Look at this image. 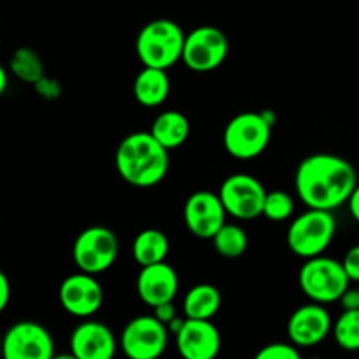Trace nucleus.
<instances>
[{"label": "nucleus", "instance_id": "obj_9", "mask_svg": "<svg viewBox=\"0 0 359 359\" xmlns=\"http://www.w3.org/2000/svg\"><path fill=\"white\" fill-rule=\"evenodd\" d=\"M228 49L230 44L223 30L202 25L186 35L181 60L193 72H210L223 65Z\"/></svg>", "mask_w": 359, "mask_h": 359}, {"label": "nucleus", "instance_id": "obj_3", "mask_svg": "<svg viewBox=\"0 0 359 359\" xmlns=\"http://www.w3.org/2000/svg\"><path fill=\"white\" fill-rule=\"evenodd\" d=\"M184 39L186 34L175 21L153 20L137 35V56L144 67L168 70L182 58Z\"/></svg>", "mask_w": 359, "mask_h": 359}, {"label": "nucleus", "instance_id": "obj_29", "mask_svg": "<svg viewBox=\"0 0 359 359\" xmlns=\"http://www.w3.org/2000/svg\"><path fill=\"white\" fill-rule=\"evenodd\" d=\"M11 300V284L7 279L6 273L0 270V312L6 311V307L9 305Z\"/></svg>", "mask_w": 359, "mask_h": 359}, {"label": "nucleus", "instance_id": "obj_7", "mask_svg": "<svg viewBox=\"0 0 359 359\" xmlns=\"http://www.w3.org/2000/svg\"><path fill=\"white\" fill-rule=\"evenodd\" d=\"M118 252L119 242L114 231L105 226H90L77 235L72 258L81 272L97 276L114 265Z\"/></svg>", "mask_w": 359, "mask_h": 359}, {"label": "nucleus", "instance_id": "obj_28", "mask_svg": "<svg viewBox=\"0 0 359 359\" xmlns=\"http://www.w3.org/2000/svg\"><path fill=\"white\" fill-rule=\"evenodd\" d=\"M153 312L161 323H165V325H168L172 319L177 318V316H175V307H174V304H172V302H168V304L158 305V307L153 309Z\"/></svg>", "mask_w": 359, "mask_h": 359}, {"label": "nucleus", "instance_id": "obj_2", "mask_svg": "<svg viewBox=\"0 0 359 359\" xmlns=\"http://www.w3.org/2000/svg\"><path fill=\"white\" fill-rule=\"evenodd\" d=\"M168 149L161 146L151 132L126 135L116 151V168L123 181L137 188H151L168 174Z\"/></svg>", "mask_w": 359, "mask_h": 359}, {"label": "nucleus", "instance_id": "obj_23", "mask_svg": "<svg viewBox=\"0 0 359 359\" xmlns=\"http://www.w3.org/2000/svg\"><path fill=\"white\" fill-rule=\"evenodd\" d=\"M332 332L340 349L349 353L359 351V309L344 311L333 325Z\"/></svg>", "mask_w": 359, "mask_h": 359}, {"label": "nucleus", "instance_id": "obj_5", "mask_svg": "<svg viewBox=\"0 0 359 359\" xmlns=\"http://www.w3.org/2000/svg\"><path fill=\"white\" fill-rule=\"evenodd\" d=\"M349 276L342 262L326 256L309 258L298 273V284L302 293L316 304H333L349 287Z\"/></svg>", "mask_w": 359, "mask_h": 359}, {"label": "nucleus", "instance_id": "obj_22", "mask_svg": "<svg viewBox=\"0 0 359 359\" xmlns=\"http://www.w3.org/2000/svg\"><path fill=\"white\" fill-rule=\"evenodd\" d=\"M212 242L217 255L224 258H238L244 255L249 245L248 233L241 226L230 223H224L219 228V231L212 237Z\"/></svg>", "mask_w": 359, "mask_h": 359}, {"label": "nucleus", "instance_id": "obj_16", "mask_svg": "<svg viewBox=\"0 0 359 359\" xmlns=\"http://www.w3.org/2000/svg\"><path fill=\"white\" fill-rule=\"evenodd\" d=\"M177 291V272L167 262L142 266L139 277H137V294L151 309L174 302Z\"/></svg>", "mask_w": 359, "mask_h": 359}, {"label": "nucleus", "instance_id": "obj_30", "mask_svg": "<svg viewBox=\"0 0 359 359\" xmlns=\"http://www.w3.org/2000/svg\"><path fill=\"white\" fill-rule=\"evenodd\" d=\"M340 304H342L344 311L359 309V290H349V287H347L346 293L340 297Z\"/></svg>", "mask_w": 359, "mask_h": 359}, {"label": "nucleus", "instance_id": "obj_1", "mask_svg": "<svg viewBox=\"0 0 359 359\" xmlns=\"http://www.w3.org/2000/svg\"><path fill=\"white\" fill-rule=\"evenodd\" d=\"M358 186L353 163L337 154H311L300 161L294 175L298 196L309 209L335 210L347 203Z\"/></svg>", "mask_w": 359, "mask_h": 359}, {"label": "nucleus", "instance_id": "obj_15", "mask_svg": "<svg viewBox=\"0 0 359 359\" xmlns=\"http://www.w3.org/2000/svg\"><path fill=\"white\" fill-rule=\"evenodd\" d=\"M332 330V316L323 304L316 302L297 309L287 321V337L297 347H316Z\"/></svg>", "mask_w": 359, "mask_h": 359}, {"label": "nucleus", "instance_id": "obj_21", "mask_svg": "<svg viewBox=\"0 0 359 359\" xmlns=\"http://www.w3.org/2000/svg\"><path fill=\"white\" fill-rule=\"evenodd\" d=\"M168 251H170L168 237L161 230H156V228L140 231L132 245L133 259L140 266L165 262L168 256Z\"/></svg>", "mask_w": 359, "mask_h": 359}, {"label": "nucleus", "instance_id": "obj_27", "mask_svg": "<svg viewBox=\"0 0 359 359\" xmlns=\"http://www.w3.org/2000/svg\"><path fill=\"white\" fill-rule=\"evenodd\" d=\"M342 265L346 269L347 276L354 283H359V245H354L346 252L342 259Z\"/></svg>", "mask_w": 359, "mask_h": 359}, {"label": "nucleus", "instance_id": "obj_26", "mask_svg": "<svg viewBox=\"0 0 359 359\" xmlns=\"http://www.w3.org/2000/svg\"><path fill=\"white\" fill-rule=\"evenodd\" d=\"M300 351H298V347L294 346L293 342H276L263 347V349L256 354V359H300Z\"/></svg>", "mask_w": 359, "mask_h": 359}, {"label": "nucleus", "instance_id": "obj_13", "mask_svg": "<svg viewBox=\"0 0 359 359\" xmlns=\"http://www.w3.org/2000/svg\"><path fill=\"white\" fill-rule=\"evenodd\" d=\"M226 209L219 195L210 191H195L184 203V223L198 238H210L226 223Z\"/></svg>", "mask_w": 359, "mask_h": 359}, {"label": "nucleus", "instance_id": "obj_33", "mask_svg": "<svg viewBox=\"0 0 359 359\" xmlns=\"http://www.w3.org/2000/svg\"><path fill=\"white\" fill-rule=\"evenodd\" d=\"M0 356H2V339H0Z\"/></svg>", "mask_w": 359, "mask_h": 359}, {"label": "nucleus", "instance_id": "obj_14", "mask_svg": "<svg viewBox=\"0 0 359 359\" xmlns=\"http://www.w3.org/2000/svg\"><path fill=\"white\" fill-rule=\"evenodd\" d=\"M175 346L184 359H214L221 351V333L210 319L186 318L175 333Z\"/></svg>", "mask_w": 359, "mask_h": 359}, {"label": "nucleus", "instance_id": "obj_18", "mask_svg": "<svg viewBox=\"0 0 359 359\" xmlns=\"http://www.w3.org/2000/svg\"><path fill=\"white\" fill-rule=\"evenodd\" d=\"M170 79L165 69L144 67L133 81V97L144 107H156L168 98Z\"/></svg>", "mask_w": 359, "mask_h": 359}, {"label": "nucleus", "instance_id": "obj_12", "mask_svg": "<svg viewBox=\"0 0 359 359\" xmlns=\"http://www.w3.org/2000/svg\"><path fill=\"white\" fill-rule=\"evenodd\" d=\"M60 304L76 318H91L104 304V291L93 273L79 272L69 276L58 291Z\"/></svg>", "mask_w": 359, "mask_h": 359}, {"label": "nucleus", "instance_id": "obj_19", "mask_svg": "<svg viewBox=\"0 0 359 359\" xmlns=\"http://www.w3.org/2000/svg\"><path fill=\"white\" fill-rule=\"evenodd\" d=\"M219 290L212 284H196L186 293L182 311L189 319H212L221 309Z\"/></svg>", "mask_w": 359, "mask_h": 359}, {"label": "nucleus", "instance_id": "obj_10", "mask_svg": "<svg viewBox=\"0 0 359 359\" xmlns=\"http://www.w3.org/2000/svg\"><path fill=\"white\" fill-rule=\"evenodd\" d=\"M217 195L230 216L248 221L262 216L266 189L255 175L233 174L224 179Z\"/></svg>", "mask_w": 359, "mask_h": 359}, {"label": "nucleus", "instance_id": "obj_20", "mask_svg": "<svg viewBox=\"0 0 359 359\" xmlns=\"http://www.w3.org/2000/svg\"><path fill=\"white\" fill-rule=\"evenodd\" d=\"M154 139L168 151L182 146L189 135V121L182 112L165 111L158 116L151 126Z\"/></svg>", "mask_w": 359, "mask_h": 359}, {"label": "nucleus", "instance_id": "obj_17", "mask_svg": "<svg viewBox=\"0 0 359 359\" xmlns=\"http://www.w3.org/2000/svg\"><path fill=\"white\" fill-rule=\"evenodd\" d=\"M118 349L114 333L98 321H83L70 335V353L76 359H111Z\"/></svg>", "mask_w": 359, "mask_h": 359}, {"label": "nucleus", "instance_id": "obj_8", "mask_svg": "<svg viewBox=\"0 0 359 359\" xmlns=\"http://www.w3.org/2000/svg\"><path fill=\"white\" fill-rule=\"evenodd\" d=\"M119 346L130 359H156L168 346V328L154 314L137 316L123 328Z\"/></svg>", "mask_w": 359, "mask_h": 359}, {"label": "nucleus", "instance_id": "obj_25", "mask_svg": "<svg viewBox=\"0 0 359 359\" xmlns=\"http://www.w3.org/2000/svg\"><path fill=\"white\" fill-rule=\"evenodd\" d=\"M293 210L294 202L290 193L283 191V189L266 191L262 212V216H265L266 219L272 221V223H280V221L290 219L293 216Z\"/></svg>", "mask_w": 359, "mask_h": 359}, {"label": "nucleus", "instance_id": "obj_31", "mask_svg": "<svg viewBox=\"0 0 359 359\" xmlns=\"http://www.w3.org/2000/svg\"><path fill=\"white\" fill-rule=\"evenodd\" d=\"M347 203H349V210H351V216L354 217V219L359 223V184L354 188L353 195L349 196V200H347Z\"/></svg>", "mask_w": 359, "mask_h": 359}, {"label": "nucleus", "instance_id": "obj_6", "mask_svg": "<svg viewBox=\"0 0 359 359\" xmlns=\"http://www.w3.org/2000/svg\"><path fill=\"white\" fill-rule=\"evenodd\" d=\"M272 137V125L265 114L242 112L228 121L223 144L228 154L237 160H252L266 149Z\"/></svg>", "mask_w": 359, "mask_h": 359}, {"label": "nucleus", "instance_id": "obj_24", "mask_svg": "<svg viewBox=\"0 0 359 359\" xmlns=\"http://www.w3.org/2000/svg\"><path fill=\"white\" fill-rule=\"evenodd\" d=\"M11 69L25 83L37 84L44 77L42 62L32 49L21 48L11 58Z\"/></svg>", "mask_w": 359, "mask_h": 359}, {"label": "nucleus", "instance_id": "obj_11", "mask_svg": "<svg viewBox=\"0 0 359 359\" xmlns=\"http://www.w3.org/2000/svg\"><path fill=\"white\" fill-rule=\"evenodd\" d=\"M2 356L6 359H51L55 356V340L39 323H16L2 337Z\"/></svg>", "mask_w": 359, "mask_h": 359}, {"label": "nucleus", "instance_id": "obj_32", "mask_svg": "<svg viewBox=\"0 0 359 359\" xmlns=\"http://www.w3.org/2000/svg\"><path fill=\"white\" fill-rule=\"evenodd\" d=\"M7 72H6V69H4V65L2 63H0V97H2L4 93H6V90H7Z\"/></svg>", "mask_w": 359, "mask_h": 359}, {"label": "nucleus", "instance_id": "obj_4", "mask_svg": "<svg viewBox=\"0 0 359 359\" xmlns=\"http://www.w3.org/2000/svg\"><path fill=\"white\" fill-rule=\"evenodd\" d=\"M335 233L337 221L332 210L309 209L287 228V248L300 258H316L330 248Z\"/></svg>", "mask_w": 359, "mask_h": 359}, {"label": "nucleus", "instance_id": "obj_34", "mask_svg": "<svg viewBox=\"0 0 359 359\" xmlns=\"http://www.w3.org/2000/svg\"><path fill=\"white\" fill-rule=\"evenodd\" d=\"M358 290H359V287H358Z\"/></svg>", "mask_w": 359, "mask_h": 359}]
</instances>
